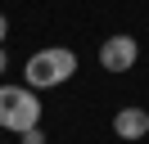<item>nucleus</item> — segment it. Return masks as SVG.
Listing matches in <instances>:
<instances>
[{
	"mask_svg": "<svg viewBox=\"0 0 149 144\" xmlns=\"http://www.w3.org/2000/svg\"><path fill=\"white\" fill-rule=\"evenodd\" d=\"M23 77H27L32 90H54V86H63L68 77H77V54L68 50V45H45V50H36L27 59Z\"/></svg>",
	"mask_w": 149,
	"mask_h": 144,
	"instance_id": "nucleus-1",
	"label": "nucleus"
},
{
	"mask_svg": "<svg viewBox=\"0 0 149 144\" xmlns=\"http://www.w3.org/2000/svg\"><path fill=\"white\" fill-rule=\"evenodd\" d=\"M0 126L14 135L41 126V99L32 86H0Z\"/></svg>",
	"mask_w": 149,
	"mask_h": 144,
	"instance_id": "nucleus-2",
	"label": "nucleus"
},
{
	"mask_svg": "<svg viewBox=\"0 0 149 144\" xmlns=\"http://www.w3.org/2000/svg\"><path fill=\"white\" fill-rule=\"evenodd\" d=\"M136 59H140V41L127 36V32L109 36V41L100 45V68H104V72H131Z\"/></svg>",
	"mask_w": 149,
	"mask_h": 144,
	"instance_id": "nucleus-3",
	"label": "nucleus"
},
{
	"mask_svg": "<svg viewBox=\"0 0 149 144\" xmlns=\"http://www.w3.org/2000/svg\"><path fill=\"white\" fill-rule=\"evenodd\" d=\"M113 135H118V140H145L149 135V113L136 108V104L118 108V113H113Z\"/></svg>",
	"mask_w": 149,
	"mask_h": 144,
	"instance_id": "nucleus-4",
	"label": "nucleus"
},
{
	"mask_svg": "<svg viewBox=\"0 0 149 144\" xmlns=\"http://www.w3.org/2000/svg\"><path fill=\"white\" fill-rule=\"evenodd\" d=\"M18 144H45V131L32 126V131H18Z\"/></svg>",
	"mask_w": 149,
	"mask_h": 144,
	"instance_id": "nucleus-5",
	"label": "nucleus"
},
{
	"mask_svg": "<svg viewBox=\"0 0 149 144\" xmlns=\"http://www.w3.org/2000/svg\"><path fill=\"white\" fill-rule=\"evenodd\" d=\"M9 72V54H5V45H0V77Z\"/></svg>",
	"mask_w": 149,
	"mask_h": 144,
	"instance_id": "nucleus-6",
	"label": "nucleus"
},
{
	"mask_svg": "<svg viewBox=\"0 0 149 144\" xmlns=\"http://www.w3.org/2000/svg\"><path fill=\"white\" fill-rule=\"evenodd\" d=\"M5 36H9V18L0 14V45H5Z\"/></svg>",
	"mask_w": 149,
	"mask_h": 144,
	"instance_id": "nucleus-7",
	"label": "nucleus"
}]
</instances>
